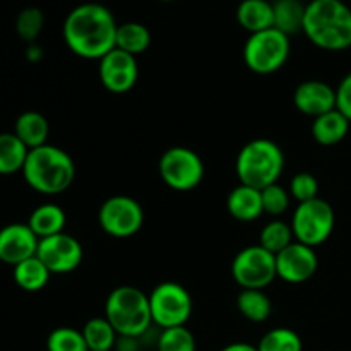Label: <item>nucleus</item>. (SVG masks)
I'll use <instances>...</instances> for the list:
<instances>
[{
	"label": "nucleus",
	"mask_w": 351,
	"mask_h": 351,
	"mask_svg": "<svg viewBox=\"0 0 351 351\" xmlns=\"http://www.w3.org/2000/svg\"><path fill=\"white\" fill-rule=\"evenodd\" d=\"M117 29L119 24L108 7L88 2L67 14L62 34L74 55L86 60H101L115 48Z\"/></svg>",
	"instance_id": "obj_1"
},
{
	"label": "nucleus",
	"mask_w": 351,
	"mask_h": 351,
	"mask_svg": "<svg viewBox=\"0 0 351 351\" xmlns=\"http://www.w3.org/2000/svg\"><path fill=\"white\" fill-rule=\"evenodd\" d=\"M302 33L321 50L351 48V7L343 0H311L305 5Z\"/></svg>",
	"instance_id": "obj_2"
},
{
	"label": "nucleus",
	"mask_w": 351,
	"mask_h": 351,
	"mask_svg": "<svg viewBox=\"0 0 351 351\" xmlns=\"http://www.w3.org/2000/svg\"><path fill=\"white\" fill-rule=\"evenodd\" d=\"M21 173L26 184L38 194L58 195L74 182L75 165L67 151L45 144L36 149H29Z\"/></svg>",
	"instance_id": "obj_3"
},
{
	"label": "nucleus",
	"mask_w": 351,
	"mask_h": 351,
	"mask_svg": "<svg viewBox=\"0 0 351 351\" xmlns=\"http://www.w3.org/2000/svg\"><path fill=\"white\" fill-rule=\"evenodd\" d=\"M105 317L119 338H137L146 335L153 326L149 297L130 285L117 287L105 302Z\"/></svg>",
	"instance_id": "obj_4"
},
{
	"label": "nucleus",
	"mask_w": 351,
	"mask_h": 351,
	"mask_svg": "<svg viewBox=\"0 0 351 351\" xmlns=\"http://www.w3.org/2000/svg\"><path fill=\"white\" fill-rule=\"evenodd\" d=\"M285 170V153L274 141L254 139L240 149L235 171L240 184L263 191L278 184Z\"/></svg>",
	"instance_id": "obj_5"
},
{
	"label": "nucleus",
	"mask_w": 351,
	"mask_h": 351,
	"mask_svg": "<svg viewBox=\"0 0 351 351\" xmlns=\"http://www.w3.org/2000/svg\"><path fill=\"white\" fill-rule=\"evenodd\" d=\"M290 50V36L276 27H271L247 38L243 45V60L256 74H274L288 62Z\"/></svg>",
	"instance_id": "obj_6"
},
{
	"label": "nucleus",
	"mask_w": 351,
	"mask_h": 351,
	"mask_svg": "<svg viewBox=\"0 0 351 351\" xmlns=\"http://www.w3.org/2000/svg\"><path fill=\"white\" fill-rule=\"evenodd\" d=\"M290 225L297 242L315 249L328 242L329 237L335 232V209L328 201L321 197L300 202L295 209Z\"/></svg>",
	"instance_id": "obj_7"
},
{
	"label": "nucleus",
	"mask_w": 351,
	"mask_h": 351,
	"mask_svg": "<svg viewBox=\"0 0 351 351\" xmlns=\"http://www.w3.org/2000/svg\"><path fill=\"white\" fill-rule=\"evenodd\" d=\"M192 297L185 287L175 281H163L149 293V308L153 324L158 328L185 326L192 315Z\"/></svg>",
	"instance_id": "obj_8"
},
{
	"label": "nucleus",
	"mask_w": 351,
	"mask_h": 351,
	"mask_svg": "<svg viewBox=\"0 0 351 351\" xmlns=\"http://www.w3.org/2000/svg\"><path fill=\"white\" fill-rule=\"evenodd\" d=\"M158 170L165 185L177 192L194 191L206 173L201 156L185 146H173L165 151L158 163Z\"/></svg>",
	"instance_id": "obj_9"
},
{
	"label": "nucleus",
	"mask_w": 351,
	"mask_h": 351,
	"mask_svg": "<svg viewBox=\"0 0 351 351\" xmlns=\"http://www.w3.org/2000/svg\"><path fill=\"white\" fill-rule=\"evenodd\" d=\"M232 276L242 290H264L278 278L276 256L261 245L245 247L232 261Z\"/></svg>",
	"instance_id": "obj_10"
},
{
	"label": "nucleus",
	"mask_w": 351,
	"mask_h": 351,
	"mask_svg": "<svg viewBox=\"0 0 351 351\" xmlns=\"http://www.w3.org/2000/svg\"><path fill=\"white\" fill-rule=\"evenodd\" d=\"M98 221L108 237L130 239L143 228L144 211L136 199L129 195H113L99 208Z\"/></svg>",
	"instance_id": "obj_11"
},
{
	"label": "nucleus",
	"mask_w": 351,
	"mask_h": 351,
	"mask_svg": "<svg viewBox=\"0 0 351 351\" xmlns=\"http://www.w3.org/2000/svg\"><path fill=\"white\" fill-rule=\"evenodd\" d=\"M36 257L51 274H69L81 266L84 250L77 239L62 232L58 235L41 239Z\"/></svg>",
	"instance_id": "obj_12"
},
{
	"label": "nucleus",
	"mask_w": 351,
	"mask_h": 351,
	"mask_svg": "<svg viewBox=\"0 0 351 351\" xmlns=\"http://www.w3.org/2000/svg\"><path fill=\"white\" fill-rule=\"evenodd\" d=\"M139 79V64L134 55L113 48L99 60V81L110 93L122 95L130 91Z\"/></svg>",
	"instance_id": "obj_13"
},
{
	"label": "nucleus",
	"mask_w": 351,
	"mask_h": 351,
	"mask_svg": "<svg viewBox=\"0 0 351 351\" xmlns=\"http://www.w3.org/2000/svg\"><path fill=\"white\" fill-rule=\"evenodd\" d=\"M319 259L315 249L297 242L276 254V274L280 280L291 285H300L314 278L317 273Z\"/></svg>",
	"instance_id": "obj_14"
},
{
	"label": "nucleus",
	"mask_w": 351,
	"mask_h": 351,
	"mask_svg": "<svg viewBox=\"0 0 351 351\" xmlns=\"http://www.w3.org/2000/svg\"><path fill=\"white\" fill-rule=\"evenodd\" d=\"M40 239L27 223H12L0 228V263L17 266L36 256Z\"/></svg>",
	"instance_id": "obj_15"
},
{
	"label": "nucleus",
	"mask_w": 351,
	"mask_h": 351,
	"mask_svg": "<svg viewBox=\"0 0 351 351\" xmlns=\"http://www.w3.org/2000/svg\"><path fill=\"white\" fill-rule=\"evenodd\" d=\"M293 105L300 113L315 119L336 110V89L317 79L304 81L295 89Z\"/></svg>",
	"instance_id": "obj_16"
},
{
	"label": "nucleus",
	"mask_w": 351,
	"mask_h": 351,
	"mask_svg": "<svg viewBox=\"0 0 351 351\" xmlns=\"http://www.w3.org/2000/svg\"><path fill=\"white\" fill-rule=\"evenodd\" d=\"M226 209L237 221H256L264 215L261 191L249 187V185H237L226 197Z\"/></svg>",
	"instance_id": "obj_17"
},
{
	"label": "nucleus",
	"mask_w": 351,
	"mask_h": 351,
	"mask_svg": "<svg viewBox=\"0 0 351 351\" xmlns=\"http://www.w3.org/2000/svg\"><path fill=\"white\" fill-rule=\"evenodd\" d=\"M237 21L250 34L274 27V10L269 0H242L237 7Z\"/></svg>",
	"instance_id": "obj_18"
},
{
	"label": "nucleus",
	"mask_w": 351,
	"mask_h": 351,
	"mask_svg": "<svg viewBox=\"0 0 351 351\" xmlns=\"http://www.w3.org/2000/svg\"><path fill=\"white\" fill-rule=\"evenodd\" d=\"M350 120L338 108L315 117L312 122V137L321 146H335L339 144L350 132Z\"/></svg>",
	"instance_id": "obj_19"
},
{
	"label": "nucleus",
	"mask_w": 351,
	"mask_h": 351,
	"mask_svg": "<svg viewBox=\"0 0 351 351\" xmlns=\"http://www.w3.org/2000/svg\"><path fill=\"white\" fill-rule=\"evenodd\" d=\"M14 134L19 137V141L27 149H36V147L47 144L50 123L40 112L29 110L17 117L16 123H14Z\"/></svg>",
	"instance_id": "obj_20"
},
{
	"label": "nucleus",
	"mask_w": 351,
	"mask_h": 351,
	"mask_svg": "<svg viewBox=\"0 0 351 351\" xmlns=\"http://www.w3.org/2000/svg\"><path fill=\"white\" fill-rule=\"evenodd\" d=\"M27 225L33 230L38 239L58 235L65 230L67 216L65 211L57 204H41L29 215Z\"/></svg>",
	"instance_id": "obj_21"
},
{
	"label": "nucleus",
	"mask_w": 351,
	"mask_h": 351,
	"mask_svg": "<svg viewBox=\"0 0 351 351\" xmlns=\"http://www.w3.org/2000/svg\"><path fill=\"white\" fill-rule=\"evenodd\" d=\"M14 281L21 290L27 291V293H36V291L43 290L50 281L51 273L48 267L38 259L36 256L31 259L23 261L17 266H14L12 271Z\"/></svg>",
	"instance_id": "obj_22"
},
{
	"label": "nucleus",
	"mask_w": 351,
	"mask_h": 351,
	"mask_svg": "<svg viewBox=\"0 0 351 351\" xmlns=\"http://www.w3.org/2000/svg\"><path fill=\"white\" fill-rule=\"evenodd\" d=\"M305 5L300 0H274V27L287 36L298 33L304 27Z\"/></svg>",
	"instance_id": "obj_23"
},
{
	"label": "nucleus",
	"mask_w": 351,
	"mask_h": 351,
	"mask_svg": "<svg viewBox=\"0 0 351 351\" xmlns=\"http://www.w3.org/2000/svg\"><path fill=\"white\" fill-rule=\"evenodd\" d=\"M29 149L14 132L0 134V175H12L23 171Z\"/></svg>",
	"instance_id": "obj_24"
},
{
	"label": "nucleus",
	"mask_w": 351,
	"mask_h": 351,
	"mask_svg": "<svg viewBox=\"0 0 351 351\" xmlns=\"http://www.w3.org/2000/svg\"><path fill=\"white\" fill-rule=\"evenodd\" d=\"M151 45V31L144 24L129 21V23L119 24L117 29L115 48L127 51V53L137 55L144 53Z\"/></svg>",
	"instance_id": "obj_25"
},
{
	"label": "nucleus",
	"mask_w": 351,
	"mask_h": 351,
	"mask_svg": "<svg viewBox=\"0 0 351 351\" xmlns=\"http://www.w3.org/2000/svg\"><path fill=\"white\" fill-rule=\"evenodd\" d=\"M81 331L89 351H112L119 341V335L106 317L89 319Z\"/></svg>",
	"instance_id": "obj_26"
},
{
	"label": "nucleus",
	"mask_w": 351,
	"mask_h": 351,
	"mask_svg": "<svg viewBox=\"0 0 351 351\" xmlns=\"http://www.w3.org/2000/svg\"><path fill=\"white\" fill-rule=\"evenodd\" d=\"M237 307L247 321L256 324L267 321L273 314V304L264 290H242L237 298Z\"/></svg>",
	"instance_id": "obj_27"
},
{
	"label": "nucleus",
	"mask_w": 351,
	"mask_h": 351,
	"mask_svg": "<svg viewBox=\"0 0 351 351\" xmlns=\"http://www.w3.org/2000/svg\"><path fill=\"white\" fill-rule=\"evenodd\" d=\"M295 242L293 232H291L290 223L283 221V219H273L267 223L259 235V245L269 250L271 254H280L281 250L287 249L290 243Z\"/></svg>",
	"instance_id": "obj_28"
},
{
	"label": "nucleus",
	"mask_w": 351,
	"mask_h": 351,
	"mask_svg": "<svg viewBox=\"0 0 351 351\" xmlns=\"http://www.w3.org/2000/svg\"><path fill=\"white\" fill-rule=\"evenodd\" d=\"M259 351H304L300 335L290 328H274L261 338Z\"/></svg>",
	"instance_id": "obj_29"
},
{
	"label": "nucleus",
	"mask_w": 351,
	"mask_h": 351,
	"mask_svg": "<svg viewBox=\"0 0 351 351\" xmlns=\"http://www.w3.org/2000/svg\"><path fill=\"white\" fill-rule=\"evenodd\" d=\"M156 348L158 351H195L197 345H195V338L191 329L178 326V328L161 329Z\"/></svg>",
	"instance_id": "obj_30"
},
{
	"label": "nucleus",
	"mask_w": 351,
	"mask_h": 351,
	"mask_svg": "<svg viewBox=\"0 0 351 351\" xmlns=\"http://www.w3.org/2000/svg\"><path fill=\"white\" fill-rule=\"evenodd\" d=\"M47 351H89L82 331L75 328H57L48 335Z\"/></svg>",
	"instance_id": "obj_31"
},
{
	"label": "nucleus",
	"mask_w": 351,
	"mask_h": 351,
	"mask_svg": "<svg viewBox=\"0 0 351 351\" xmlns=\"http://www.w3.org/2000/svg\"><path fill=\"white\" fill-rule=\"evenodd\" d=\"M45 26V16L38 7H26L19 12L16 19V31L21 40L26 43H34Z\"/></svg>",
	"instance_id": "obj_32"
},
{
	"label": "nucleus",
	"mask_w": 351,
	"mask_h": 351,
	"mask_svg": "<svg viewBox=\"0 0 351 351\" xmlns=\"http://www.w3.org/2000/svg\"><path fill=\"white\" fill-rule=\"evenodd\" d=\"M264 213L271 216H281L290 208V192L280 184H273L261 191Z\"/></svg>",
	"instance_id": "obj_33"
},
{
	"label": "nucleus",
	"mask_w": 351,
	"mask_h": 351,
	"mask_svg": "<svg viewBox=\"0 0 351 351\" xmlns=\"http://www.w3.org/2000/svg\"><path fill=\"white\" fill-rule=\"evenodd\" d=\"M288 192H290V195L298 204L312 201V199L319 197V182L308 171H300V173H297L291 178Z\"/></svg>",
	"instance_id": "obj_34"
},
{
	"label": "nucleus",
	"mask_w": 351,
	"mask_h": 351,
	"mask_svg": "<svg viewBox=\"0 0 351 351\" xmlns=\"http://www.w3.org/2000/svg\"><path fill=\"white\" fill-rule=\"evenodd\" d=\"M336 108L350 120L351 123V72L341 79L336 88Z\"/></svg>",
	"instance_id": "obj_35"
},
{
	"label": "nucleus",
	"mask_w": 351,
	"mask_h": 351,
	"mask_svg": "<svg viewBox=\"0 0 351 351\" xmlns=\"http://www.w3.org/2000/svg\"><path fill=\"white\" fill-rule=\"evenodd\" d=\"M221 351H259L257 346L249 345V343H232V345H226Z\"/></svg>",
	"instance_id": "obj_36"
},
{
	"label": "nucleus",
	"mask_w": 351,
	"mask_h": 351,
	"mask_svg": "<svg viewBox=\"0 0 351 351\" xmlns=\"http://www.w3.org/2000/svg\"><path fill=\"white\" fill-rule=\"evenodd\" d=\"M26 55H27V58H29V60L38 62V60H40L41 57H43V50H41V48L38 47L36 43H31L29 47H27Z\"/></svg>",
	"instance_id": "obj_37"
},
{
	"label": "nucleus",
	"mask_w": 351,
	"mask_h": 351,
	"mask_svg": "<svg viewBox=\"0 0 351 351\" xmlns=\"http://www.w3.org/2000/svg\"><path fill=\"white\" fill-rule=\"evenodd\" d=\"M160 2H175V0H160Z\"/></svg>",
	"instance_id": "obj_38"
},
{
	"label": "nucleus",
	"mask_w": 351,
	"mask_h": 351,
	"mask_svg": "<svg viewBox=\"0 0 351 351\" xmlns=\"http://www.w3.org/2000/svg\"><path fill=\"white\" fill-rule=\"evenodd\" d=\"M112 351H115V350H112Z\"/></svg>",
	"instance_id": "obj_39"
}]
</instances>
